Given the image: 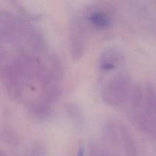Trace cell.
Returning <instances> with one entry per match:
<instances>
[{
    "mask_svg": "<svg viewBox=\"0 0 156 156\" xmlns=\"http://www.w3.org/2000/svg\"><path fill=\"white\" fill-rule=\"evenodd\" d=\"M0 156H6L5 154L4 153V152H2V150H0Z\"/></svg>",
    "mask_w": 156,
    "mask_h": 156,
    "instance_id": "obj_10",
    "label": "cell"
},
{
    "mask_svg": "<svg viewBox=\"0 0 156 156\" xmlns=\"http://www.w3.org/2000/svg\"><path fill=\"white\" fill-rule=\"evenodd\" d=\"M132 82L129 73L118 71L108 78L101 88V96L107 105L119 107L126 102L131 89Z\"/></svg>",
    "mask_w": 156,
    "mask_h": 156,
    "instance_id": "obj_1",
    "label": "cell"
},
{
    "mask_svg": "<svg viewBox=\"0 0 156 156\" xmlns=\"http://www.w3.org/2000/svg\"><path fill=\"white\" fill-rule=\"evenodd\" d=\"M155 85L149 82L144 87L141 114L136 124L152 139L155 137Z\"/></svg>",
    "mask_w": 156,
    "mask_h": 156,
    "instance_id": "obj_3",
    "label": "cell"
},
{
    "mask_svg": "<svg viewBox=\"0 0 156 156\" xmlns=\"http://www.w3.org/2000/svg\"><path fill=\"white\" fill-rule=\"evenodd\" d=\"M104 133L109 143L123 149L129 156L136 155V145L129 128L117 120H110L104 126Z\"/></svg>",
    "mask_w": 156,
    "mask_h": 156,
    "instance_id": "obj_2",
    "label": "cell"
},
{
    "mask_svg": "<svg viewBox=\"0 0 156 156\" xmlns=\"http://www.w3.org/2000/svg\"><path fill=\"white\" fill-rule=\"evenodd\" d=\"M76 156H85V148L80 147L78 150L77 155Z\"/></svg>",
    "mask_w": 156,
    "mask_h": 156,
    "instance_id": "obj_9",
    "label": "cell"
},
{
    "mask_svg": "<svg viewBox=\"0 0 156 156\" xmlns=\"http://www.w3.org/2000/svg\"><path fill=\"white\" fill-rule=\"evenodd\" d=\"M21 23L12 14L0 9V41H12L21 32Z\"/></svg>",
    "mask_w": 156,
    "mask_h": 156,
    "instance_id": "obj_5",
    "label": "cell"
},
{
    "mask_svg": "<svg viewBox=\"0 0 156 156\" xmlns=\"http://www.w3.org/2000/svg\"><path fill=\"white\" fill-rule=\"evenodd\" d=\"M7 54L5 50L0 46V70L4 68L5 66L7 63Z\"/></svg>",
    "mask_w": 156,
    "mask_h": 156,
    "instance_id": "obj_8",
    "label": "cell"
},
{
    "mask_svg": "<svg viewBox=\"0 0 156 156\" xmlns=\"http://www.w3.org/2000/svg\"><path fill=\"white\" fill-rule=\"evenodd\" d=\"M87 23L96 30L108 29L113 24V19L108 11L101 9H92L88 12Z\"/></svg>",
    "mask_w": 156,
    "mask_h": 156,
    "instance_id": "obj_7",
    "label": "cell"
},
{
    "mask_svg": "<svg viewBox=\"0 0 156 156\" xmlns=\"http://www.w3.org/2000/svg\"><path fill=\"white\" fill-rule=\"evenodd\" d=\"M69 42L73 58L78 60L84 55L87 45L86 27L85 22L79 18L74 20L71 24Z\"/></svg>",
    "mask_w": 156,
    "mask_h": 156,
    "instance_id": "obj_4",
    "label": "cell"
},
{
    "mask_svg": "<svg viewBox=\"0 0 156 156\" xmlns=\"http://www.w3.org/2000/svg\"><path fill=\"white\" fill-rule=\"evenodd\" d=\"M124 62V55L116 47H108L98 58V69L101 73H110L119 68Z\"/></svg>",
    "mask_w": 156,
    "mask_h": 156,
    "instance_id": "obj_6",
    "label": "cell"
}]
</instances>
